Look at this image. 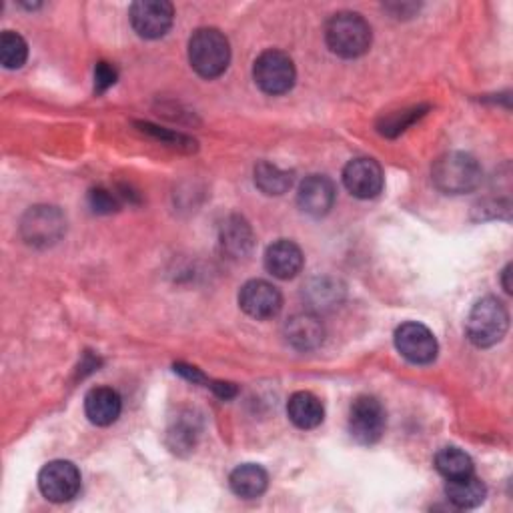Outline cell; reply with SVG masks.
Instances as JSON below:
<instances>
[{
    "label": "cell",
    "mask_w": 513,
    "mask_h": 513,
    "mask_svg": "<svg viewBox=\"0 0 513 513\" xmlns=\"http://www.w3.org/2000/svg\"><path fill=\"white\" fill-rule=\"evenodd\" d=\"M123 409L121 395L113 387H95L85 397V413L95 425H111L119 419Z\"/></svg>",
    "instance_id": "obj_15"
},
{
    "label": "cell",
    "mask_w": 513,
    "mask_h": 513,
    "mask_svg": "<svg viewBox=\"0 0 513 513\" xmlns=\"http://www.w3.org/2000/svg\"><path fill=\"white\" fill-rule=\"evenodd\" d=\"M231 489L235 495L243 499H255L261 497L269 485V475L261 465L255 463H245L233 469L229 477Z\"/></svg>",
    "instance_id": "obj_18"
},
{
    "label": "cell",
    "mask_w": 513,
    "mask_h": 513,
    "mask_svg": "<svg viewBox=\"0 0 513 513\" xmlns=\"http://www.w3.org/2000/svg\"><path fill=\"white\" fill-rule=\"evenodd\" d=\"M221 243H223V249L233 257L247 255L253 247L251 227L241 217L227 219L221 229Z\"/></svg>",
    "instance_id": "obj_20"
},
{
    "label": "cell",
    "mask_w": 513,
    "mask_h": 513,
    "mask_svg": "<svg viewBox=\"0 0 513 513\" xmlns=\"http://www.w3.org/2000/svg\"><path fill=\"white\" fill-rule=\"evenodd\" d=\"M347 191L357 199H373L383 189V171L373 159H353L343 171Z\"/></svg>",
    "instance_id": "obj_12"
},
{
    "label": "cell",
    "mask_w": 513,
    "mask_h": 513,
    "mask_svg": "<svg viewBox=\"0 0 513 513\" xmlns=\"http://www.w3.org/2000/svg\"><path fill=\"white\" fill-rule=\"evenodd\" d=\"M423 115V109H411V111H403V113H395L393 117H389L387 121H383L381 125V133L387 137H395L399 133H403L415 119H419Z\"/></svg>",
    "instance_id": "obj_24"
},
{
    "label": "cell",
    "mask_w": 513,
    "mask_h": 513,
    "mask_svg": "<svg viewBox=\"0 0 513 513\" xmlns=\"http://www.w3.org/2000/svg\"><path fill=\"white\" fill-rule=\"evenodd\" d=\"M433 183L447 195H463L481 183V167L471 155L447 153L433 167Z\"/></svg>",
    "instance_id": "obj_3"
},
{
    "label": "cell",
    "mask_w": 513,
    "mask_h": 513,
    "mask_svg": "<svg viewBox=\"0 0 513 513\" xmlns=\"http://www.w3.org/2000/svg\"><path fill=\"white\" fill-rule=\"evenodd\" d=\"M285 337H287L289 345H293L295 349L311 351L323 343L325 329H323V323L315 315L299 313L287 321Z\"/></svg>",
    "instance_id": "obj_16"
},
{
    "label": "cell",
    "mask_w": 513,
    "mask_h": 513,
    "mask_svg": "<svg viewBox=\"0 0 513 513\" xmlns=\"http://www.w3.org/2000/svg\"><path fill=\"white\" fill-rule=\"evenodd\" d=\"M39 487L49 501H71L81 491V471L71 461H51L39 473Z\"/></svg>",
    "instance_id": "obj_7"
},
{
    "label": "cell",
    "mask_w": 513,
    "mask_h": 513,
    "mask_svg": "<svg viewBox=\"0 0 513 513\" xmlns=\"http://www.w3.org/2000/svg\"><path fill=\"white\" fill-rule=\"evenodd\" d=\"M117 81V71L109 63H99L95 69V89L99 93H105L109 87H113Z\"/></svg>",
    "instance_id": "obj_26"
},
{
    "label": "cell",
    "mask_w": 513,
    "mask_h": 513,
    "mask_svg": "<svg viewBox=\"0 0 513 513\" xmlns=\"http://www.w3.org/2000/svg\"><path fill=\"white\" fill-rule=\"evenodd\" d=\"M397 351L415 365H427L437 357L435 335L421 323L409 321L395 331Z\"/></svg>",
    "instance_id": "obj_10"
},
{
    "label": "cell",
    "mask_w": 513,
    "mask_h": 513,
    "mask_svg": "<svg viewBox=\"0 0 513 513\" xmlns=\"http://www.w3.org/2000/svg\"><path fill=\"white\" fill-rule=\"evenodd\" d=\"M305 257L301 249L287 239L275 241L265 253V267L277 279H293L301 273Z\"/></svg>",
    "instance_id": "obj_14"
},
{
    "label": "cell",
    "mask_w": 513,
    "mask_h": 513,
    "mask_svg": "<svg viewBox=\"0 0 513 513\" xmlns=\"http://www.w3.org/2000/svg\"><path fill=\"white\" fill-rule=\"evenodd\" d=\"M67 229V221L57 207H35L31 209L21 225L23 237L31 245L47 247L57 243Z\"/></svg>",
    "instance_id": "obj_8"
},
{
    "label": "cell",
    "mask_w": 513,
    "mask_h": 513,
    "mask_svg": "<svg viewBox=\"0 0 513 513\" xmlns=\"http://www.w3.org/2000/svg\"><path fill=\"white\" fill-rule=\"evenodd\" d=\"M189 61L203 79L223 75L231 61L227 37L217 29H199L189 41Z\"/></svg>",
    "instance_id": "obj_2"
},
{
    "label": "cell",
    "mask_w": 513,
    "mask_h": 513,
    "mask_svg": "<svg viewBox=\"0 0 513 513\" xmlns=\"http://www.w3.org/2000/svg\"><path fill=\"white\" fill-rule=\"evenodd\" d=\"M287 415L299 429H315L317 425H321L325 409L319 397L309 391H299L291 395L287 403Z\"/></svg>",
    "instance_id": "obj_17"
},
{
    "label": "cell",
    "mask_w": 513,
    "mask_h": 513,
    "mask_svg": "<svg viewBox=\"0 0 513 513\" xmlns=\"http://www.w3.org/2000/svg\"><path fill=\"white\" fill-rule=\"evenodd\" d=\"M239 305L253 319H271L281 311L283 297L275 285L255 279L241 287Z\"/></svg>",
    "instance_id": "obj_11"
},
{
    "label": "cell",
    "mask_w": 513,
    "mask_h": 513,
    "mask_svg": "<svg viewBox=\"0 0 513 513\" xmlns=\"http://www.w3.org/2000/svg\"><path fill=\"white\" fill-rule=\"evenodd\" d=\"M435 467L445 479H457L473 473L471 457L459 447H443L435 455Z\"/></svg>",
    "instance_id": "obj_21"
},
{
    "label": "cell",
    "mask_w": 513,
    "mask_h": 513,
    "mask_svg": "<svg viewBox=\"0 0 513 513\" xmlns=\"http://www.w3.org/2000/svg\"><path fill=\"white\" fill-rule=\"evenodd\" d=\"M173 5L165 0H139L131 7V23L139 37L161 39L173 27Z\"/></svg>",
    "instance_id": "obj_9"
},
{
    "label": "cell",
    "mask_w": 513,
    "mask_h": 513,
    "mask_svg": "<svg viewBox=\"0 0 513 513\" xmlns=\"http://www.w3.org/2000/svg\"><path fill=\"white\" fill-rule=\"evenodd\" d=\"M385 431V409L371 397L361 395L353 401L349 411V433L357 443L371 445L381 439Z\"/></svg>",
    "instance_id": "obj_6"
},
{
    "label": "cell",
    "mask_w": 513,
    "mask_h": 513,
    "mask_svg": "<svg viewBox=\"0 0 513 513\" xmlns=\"http://www.w3.org/2000/svg\"><path fill=\"white\" fill-rule=\"evenodd\" d=\"M27 57L29 47L25 39L13 31L3 33V37H0V63H3V67L9 71L21 69L27 63Z\"/></svg>",
    "instance_id": "obj_23"
},
{
    "label": "cell",
    "mask_w": 513,
    "mask_h": 513,
    "mask_svg": "<svg viewBox=\"0 0 513 513\" xmlns=\"http://www.w3.org/2000/svg\"><path fill=\"white\" fill-rule=\"evenodd\" d=\"M507 325L509 315L503 303L495 297H485L469 311L467 337L477 347H491L503 339Z\"/></svg>",
    "instance_id": "obj_4"
},
{
    "label": "cell",
    "mask_w": 513,
    "mask_h": 513,
    "mask_svg": "<svg viewBox=\"0 0 513 513\" xmlns=\"http://www.w3.org/2000/svg\"><path fill=\"white\" fill-rule=\"evenodd\" d=\"M253 77L263 93L285 95L293 89L297 73L289 55L281 51H267L255 61Z\"/></svg>",
    "instance_id": "obj_5"
},
{
    "label": "cell",
    "mask_w": 513,
    "mask_h": 513,
    "mask_svg": "<svg viewBox=\"0 0 513 513\" xmlns=\"http://www.w3.org/2000/svg\"><path fill=\"white\" fill-rule=\"evenodd\" d=\"M255 185L265 195H283L293 185V173L283 171L271 163H259L255 169Z\"/></svg>",
    "instance_id": "obj_22"
},
{
    "label": "cell",
    "mask_w": 513,
    "mask_h": 513,
    "mask_svg": "<svg viewBox=\"0 0 513 513\" xmlns=\"http://www.w3.org/2000/svg\"><path fill=\"white\" fill-rule=\"evenodd\" d=\"M297 203L303 213L311 217H323L335 203V185L325 175H311L301 183Z\"/></svg>",
    "instance_id": "obj_13"
},
{
    "label": "cell",
    "mask_w": 513,
    "mask_h": 513,
    "mask_svg": "<svg viewBox=\"0 0 513 513\" xmlns=\"http://www.w3.org/2000/svg\"><path fill=\"white\" fill-rule=\"evenodd\" d=\"M89 205L95 213H101V215H109L113 211H117L119 203H117V197L107 191V189H95L89 193Z\"/></svg>",
    "instance_id": "obj_25"
},
{
    "label": "cell",
    "mask_w": 513,
    "mask_h": 513,
    "mask_svg": "<svg viewBox=\"0 0 513 513\" xmlns=\"http://www.w3.org/2000/svg\"><path fill=\"white\" fill-rule=\"evenodd\" d=\"M325 39L331 53L343 59H357L371 47V27L357 13H337L325 27Z\"/></svg>",
    "instance_id": "obj_1"
},
{
    "label": "cell",
    "mask_w": 513,
    "mask_h": 513,
    "mask_svg": "<svg viewBox=\"0 0 513 513\" xmlns=\"http://www.w3.org/2000/svg\"><path fill=\"white\" fill-rule=\"evenodd\" d=\"M445 495L447 499L459 507V509H471L477 507L485 501L487 489L485 485L471 473L465 477H457V479H447L445 485Z\"/></svg>",
    "instance_id": "obj_19"
}]
</instances>
